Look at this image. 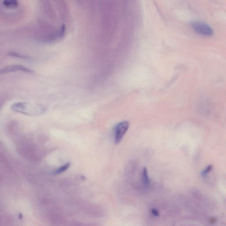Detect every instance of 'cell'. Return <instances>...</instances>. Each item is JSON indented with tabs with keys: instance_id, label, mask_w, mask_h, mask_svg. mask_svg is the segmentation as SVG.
Returning <instances> with one entry per match:
<instances>
[{
	"instance_id": "cell-1",
	"label": "cell",
	"mask_w": 226,
	"mask_h": 226,
	"mask_svg": "<svg viewBox=\"0 0 226 226\" xmlns=\"http://www.w3.org/2000/svg\"><path fill=\"white\" fill-rule=\"evenodd\" d=\"M191 26L196 33L203 36H210L213 34L212 28L208 24L202 21L192 22Z\"/></svg>"
},
{
	"instance_id": "cell-2",
	"label": "cell",
	"mask_w": 226,
	"mask_h": 226,
	"mask_svg": "<svg viewBox=\"0 0 226 226\" xmlns=\"http://www.w3.org/2000/svg\"><path fill=\"white\" fill-rule=\"evenodd\" d=\"M129 126V123L127 121L120 122L116 126L115 129V144H118L121 142Z\"/></svg>"
},
{
	"instance_id": "cell-3",
	"label": "cell",
	"mask_w": 226,
	"mask_h": 226,
	"mask_svg": "<svg viewBox=\"0 0 226 226\" xmlns=\"http://www.w3.org/2000/svg\"><path fill=\"white\" fill-rule=\"evenodd\" d=\"M17 71H23L27 73H33V71L30 69L22 66V65H12L8 66L3 69L0 70V75L6 73H11V72H17Z\"/></svg>"
},
{
	"instance_id": "cell-4",
	"label": "cell",
	"mask_w": 226,
	"mask_h": 226,
	"mask_svg": "<svg viewBox=\"0 0 226 226\" xmlns=\"http://www.w3.org/2000/svg\"><path fill=\"white\" fill-rule=\"evenodd\" d=\"M3 4L7 8L14 9L18 6V2L16 0H6L3 2Z\"/></svg>"
},
{
	"instance_id": "cell-5",
	"label": "cell",
	"mask_w": 226,
	"mask_h": 226,
	"mask_svg": "<svg viewBox=\"0 0 226 226\" xmlns=\"http://www.w3.org/2000/svg\"><path fill=\"white\" fill-rule=\"evenodd\" d=\"M142 181L145 186H147L150 183V180L148 175V170L146 167H144L142 173Z\"/></svg>"
},
{
	"instance_id": "cell-6",
	"label": "cell",
	"mask_w": 226,
	"mask_h": 226,
	"mask_svg": "<svg viewBox=\"0 0 226 226\" xmlns=\"http://www.w3.org/2000/svg\"><path fill=\"white\" fill-rule=\"evenodd\" d=\"M70 163H66L65 165H63V166H61L60 168H58L56 170H55L54 171V174H60L63 173V172H65V171H66L70 167Z\"/></svg>"
},
{
	"instance_id": "cell-7",
	"label": "cell",
	"mask_w": 226,
	"mask_h": 226,
	"mask_svg": "<svg viewBox=\"0 0 226 226\" xmlns=\"http://www.w3.org/2000/svg\"><path fill=\"white\" fill-rule=\"evenodd\" d=\"M213 167V166L210 165L208 166L204 170H203L201 172V175L202 176H205L207 174L211 171Z\"/></svg>"
},
{
	"instance_id": "cell-8",
	"label": "cell",
	"mask_w": 226,
	"mask_h": 226,
	"mask_svg": "<svg viewBox=\"0 0 226 226\" xmlns=\"http://www.w3.org/2000/svg\"><path fill=\"white\" fill-rule=\"evenodd\" d=\"M151 212L155 217H158L159 215L158 211L156 209H154V208H153L151 210Z\"/></svg>"
},
{
	"instance_id": "cell-9",
	"label": "cell",
	"mask_w": 226,
	"mask_h": 226,
	"mask_svg": "<svg viewBox=\"0 0 226 226\" xmlns=\"http://www.w3.org/2000/svg\"><path fill=\"white\" fill-rule=\"evenodd\" d=\"M18 217H19V220H21V219H22V218H23V214H22V213H19V215H18Z\"/></svg>"
}]
</instances>
